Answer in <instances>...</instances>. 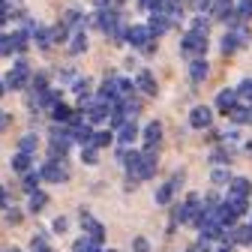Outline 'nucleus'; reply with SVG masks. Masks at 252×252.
Returning a JSON list of instances; mask_svg holds the SVG:
<instances>
[{
    "label": "nucleus",
    "instance_id": "f257e3e1",
    "mask_svg": "<svg viewBox=\"0 0 252 252\" xmlns=\"http://www.w3.org/2000/svg\"><path fill=\"white\" fill-rule=\"evenodd\" d=\"M30 63L24 60V57H18L15 63H12V69H9V75L3 78V84H6V90H24L27 84H30Z\"/></svg>",
    "mask_w": 252,
    "mask_h": 252
},
{
    "label": "nucleus",
    "instance_id": "f03ea898",
    "mask_svg": "<svg viewBox=\"0 0 252 252\" xmlns=\"http://www.w3.org/2000/svg\"><path fill=\"white\" fill-rule=\"evenodd\" d=\"M207 45H210V39L201 36V33H189V30H186V33L180 36V54L189 57V60H192V57H204Z\"/></svg>",
    "mask_w": 252,
    "mask_h": 252
},
{
    "label": "nucleus",
    "instance_id": "7ed1b4c3",
    "mask_svg": "<svg viewBox=\"0 0 252 252\" xmlns=\"http://www.w3.org/2000/svg\"><path fill=\"white\" fill-rule=\"evenodd\" d=\"M72 177V171H69V165L66 162H42V168H39V180H48V183H66Z\"/></svg>",
    "mask_w": 252,
    "mask_h": 252
},
{
    "label": "nucleus",
    "instance_id": "20e7f679",
    "mask_svg": "<svg viewBox=\"0 0 252 252\" xmlns=\"http://www.w3.org/2000/svg\"><path fill=\"white\" fill-rule=\"evenodd\" d=\"M78 219H81L84 237H90L93 243H102V240H105V225H102V222H99V219L93 216L90 210H84V207H81V216H78Z\"/></svg>",
    "mask_w": 252,
    "mask_h": 252
},
{
    "label": "nucleus",
    "instance_id": "39448f33",
    "mask_svg": "<svg viewBox=\"0 0 252 252\" xmlns=\"http://www.w3.org/2000/svg\"><path fill=\"white\" fill-rule=\"evenodd\" d=\"M90 18H93V24H96V27L102 30V33H105V36H108V33H111V30H114V27L120 24V12H117L114 6H105V9H96V12H93Z\"/></svg>",
    "mask_w": 252,
    "mask_h": 252
},
{
    "label": "nucleus",
    "instance_id": "423d86ee",
    "mask_svg": "<svg viewBox=\"0 0 252 252\" xmlns=\"http://www.w3.org/2000/svg\"><path fill=\"white\" fill-rule=\"evenodd\" d=\"M189 126H192V129H210L213 126V108L210 105H195L192 111H189Z\"/></svg>",
    "mask_w": 252,
    "mask_h": 252
},
{
    "label": "nucleus",
    "instance_id": "0eeeda50",
    "mask_svg": "<svg viewBox=\"0 0 252 252\" xmlns=\"http://www.w3.org/2000/svg\"><path fill=\"white\" fill-rule=\"evenodd\" d=\"M222 243L225 246H252V228L249 225H234V228L225 231Z\"/></svg>",
    "mask_w": 252,
    "mask_h": 252
},
{
    "label": "nucleus",
    "instance_id": "6e6552de",
    "mask_svg": "<svg viewBox=\"0 0 252 252\" xmlns=\"http://www.w3.org/2000/svg\"><path fill=\"white\" fill-rule=\"evenodd\" d=\"M138 138L144 141V147H159V144H162V123H159V120L144 123L141 132H138Z\"/></svg>",
    "mask_w": 252,
    "mask_h": 252
},
{
    "label": "nucleus",
    "instance_id": "1a4fd4ad",
    "mask_svg": "<svg viewBox=\"0 0 252 252\" xmlns=\"http://www.w3.org/2000/svg\"><path fill=\"white\" fill-rule=\"evenodd\" d=\"M126 45H132L135 51H141L147 42H150V33H147V27L144 24H132V27H126V36H123Z\"/></svg>",
    "mask_w": 252,
    "mask_h": 252
},
{
    "label": "nucleus",
    "instance_id": "9d476101",
    "mask_svg": "<svg viewBox=\"0 0 252 252\" xmlns=\"http://www.w3.org/2000/svg\"><path fill=\"white\" fill-rule=\"evenodd\" d=\"M132 87H138L144 96H156L159 93V84H156V75L150 72V69H138L135 72V81H132Z\"/></svg>",
    "mask_w": 252,
    "mask_h": 252
},
{
    "label": "nucleus",
    "instance_id": "9b49d317",
    "mask_svg": "<svg viewBox=\"0 0 252 252\" xmlns=\"http://www.w3.org/2000/svg\"><path fill=\"white\" fill-rule=\"evenodd\" d=\"M186 72H189V81H192V84H204V78L210 75L207 57H192V60H189V66H186Z\"/></svg>",
    "mask_w": 252,
    "mask_h": 252
},
{
    "label": "nucleus",
    "instance_id": "f8f14e48",
    "mask_svg": "<svg viewBox=\"0 0 252 252\" xmlns=\"http://www.w3.org/2000/svg\"><path fill=\"white\" fill-rule=\"evenodd\" d=\"M138 132H141V126L135 120H126L120 129L114 132V141H120V147H132V141L138 138Z\"/></svg>",
    "mask_w": 252,
    "mask_h": 252
},
{
    "label": "nucleus",
    "instance_id": "ddd939ff",
    "mask_svg": "<svg viewBox=\"0 0 252 252\" xmlns=\"http://www.w3.org/2000/svg\"><path fill=\"white\" fill-rule=\"evenodd\" d=\"M249 195H252V180L249 177H231L225 198H243V201H249Z\"/></svg>",
    "mask_w": 252,
    "mask_h": 252
},
{
    "label": "nucleus",
    "instance_id": "4468645a",
    "mask_svg": "<svg viewBox=\"0 0 252 252\" xmlns=\"http://www.w3.org/2000/svg\"><path fill=\"white\" fill-rule=\"evenodd\" d=\"M234 105H237V93H234V87H225V90H219V93H216V99H213V108H216V111L228 114Z\"/></svg>",
    "mask_w": 252,
    "mask_h": 252
},
{
    "label": "nucleus",
    "instance_id": "2eb2a0df",
    "mask_svg": "<svg viewBox=\"0 0 252 252\" xmlns=\"http://www.w3.org/2000/svg\"><path fill=\"white\" fill-rule=\"evenodd\" d=\"M231 159H234V147H228V144H216L213 150H210V165L216 168V165H231Z\"/></svg>",
    "mask_w": 252,
    "mask_h": 252
},
{
    "label": "nucleus",
    "instance_id": "dca6fc26",
    "mask_svg": "<svg viewBox=\"0 0 252 252\" xmlns=\"http://www.w3.org/2000/svg\"><path fill=\"white\" fill-rule=\"evenodd\" d=\"M144 27H147V33H150V39H159L162 33H168V27H171V21H168L165 15H150Z\"/></svg>",
    "mask_w": 252,
    "mask_h": 252
},
{
    "label": "nucleus",
    "instance_id": "f3484780",
    "mask_svg": "<svg viewBox=\"0 0 252 252\" xmlns=\"http://www.w3.org/2000/svg\"><path fill=\"white\" fill-rule=\"evenodd\" d=\"M72 90H75V96H78V102H87V99H93V78H72Z\"/></svg>",
    "mask_w": 252,
    "mask_h": 252
},
{
    "label": "nucleus",
    "instance_id": "a211bd4d",
    "mask_svg": "<svg viewBox=\"0 0 252 252\" xmlns=\"http://www.w3.org/2000/svg\"><path fill=\"white\" fill-rule=\"evenodd\" d=\"M87 30H75V33L69 36V42H66V48H69V54L72 57H78V54H84L87 51Z\"/></svg>",
    "mask_w": 252,
    "mask_h": 252
},
{
    "label": "nucleus",
    "instance_id": "6ab92c4d",
    "mask_svg": "<svg viewBox=\"0 0 252 252\" xmlns=\"http://www.w3.org/2000/svg\"><path fill=\"white\" fill-rule=\"evenodd\" d=\"M72 114H75V108H69L66 102H54V105H51V120H54L57 126H66V123L72 120Z\"/></svg>",
    "mask_w": 252,
    "mask_h": 252
},
{
    "label": "nucleus",
    "instance_id": "aec40b11",
    "mask_svg": "<svg viewBox=\"0 0 252 252\" xmlns=\"http://www.w3.org/2000/svg\"><path fill=\"white\" fill-rule=\"evenodd\" d=\"M33 42H36V48H42V51H48L54 42H51V27H45V24H33Z\"/></svg>",
    "mask_w": 252,
    "mask_h": 252
},
{
    "label": "nucleus",
    "instance_id": "412c9836",
    "mask_svg": "<svg viewBox=\"0 0 252 252\" xmlns=\"http://www.w3.org/2000/svg\"><path fill=\"white\" fill-rule=\"evenodd\" d=\"M9 165H12V171L27 174V171H33V156H30V153H15L9 159Z\"/></svg>",
    "mask_w": 252,
    "mask_h": 252
},
{
    "label": "nucleus",
    "instance_id": "4be33fe9",
    "mask_svg": "<svg viewBox=\"0 0 252 252\" xmlns=\"http://www.w3.org/2000/svg\"><path fill=\"white\" fill-rule=\"evenodd\" d=\"M45 207H48V192H42V189L30 192V198H27V210L30 213H42Z\"/></svg>",
    "mask_w": 252,
    "mask_h": 252
},
{
    "label": "nucleus",
    "instance_id": "5701e85b",
    "mask_svg": "<svg viewBox=\"0 0 252 252\" xmlns=\"http://www.w3.org/2000/svg\"><path fill=\"white\" fill-rule=\"evenodd\" d=\"M231 168H225V165H216V168H210V183L213 186H228L231 183Z\"/></svg>",
    "mask_w": 252,
    "mask_h": 252
},
{
    "label": "nucleus",
    "instance_id": "b1692460",
    "mask_svg": "<svg viewBox=\"0 0 252 252\" xmlns=\"http://www.w3.org/2000/svg\"><path fill=\"white\" fill-rule=\"evenodd\" d=\"M219 51H222L225 57H231V54H237V51H240V45H237V36L231 33V30H225V33H222V39H219Z\"/></svg>",
    "mask_w": 252,
    "mask_h": 252
},
{
    "label": "nucleus",
    "instance_id": "393cba45",
    "mask_svg": "<svg viewBox=\"0 0 252 252\" xmlns=\"http://www.w3.org/2000/svg\"><path fill=\"white\" fill-rule=\"evenodd\" d=\"M228 117H231V123H237V126L252 123V105H234V108L228 111Z\"/></svg>",
    "mask_w": 252,
    "mask_h": 252
},
{
    "label": "nucleus",
    "instance_id": "a878e982",
    "mask_svg": "<svg viewBox=\"0 0 252 252\" xmlns=\"http://www.w3.org/2000/svg\"><path fill=\"white\" fill-rule=\"evenodd\" d=\"M234 93H237V105H252V78H243L234 87Z\"/></svg>",
    "mask_w": 252,
    "mask_h": 252
},
{
    "label": "nucleus",
    "instance_id": "bb28decb",
    "mask_svg": "<svg viewBox=\"0 0 252 252\" xmlns=\"http://www.w3.org/2000/svg\"><path fill=\"white\" fill-rule=\"evenodd\" d=\"M111 141H114V132H111V129H93L90 147H96V150H102V147H108Z\"/></svg>",
    "mask_w": 252,
    "mask_h": 252
},
{
    "label": "nucleus",
    "instance_id": "cd10ccee",
    "mask_svg": "<svg viewBox=\"0 0 252 252\" xmlns=\"http://www.w3.org/2000/svg\"><path fill=\"white\" fill-rule=\"evenodd\" d=\"M27 87L33 90V96H39V93L51 90V87H48V72H36V75H30V84H27Z\"/></svg>",
    "mask_w": 252,
    "mask_h": 252
},
{
    "label": "nucleus",
    "instance_id": "c85d7f7f",
    "mask_svg": "<svg viewBox=\"0 0 252 252\" xmlns=\"http://www.w3.org/2000/svg\"><path fill=\"white\" fill-rule=\"evenodd\" d=\"M153 201L162 204V207L171 204V201H174V189H171L168 183H159V186H156V192H153Z\"/></svg>",
    "mask_w": 252,
    "mask_h": 252
},
{
    "label": "nucleus",
    "instance_id": "c756f323",
    "mask_svg": "<svg viewBox=\"0 0 252 252\" xmlns=\"http://www.w3.org/2000/svg\"><path fill=\"white\" fill-rule=\"evenodd\" d=\"M189 33H201V36H210V18L207 15H195L189 21Z\"/></svg>",
    "mask_w": 252,
    "mask_h": 252
},
{
    "label": "nucleus",
    "instance_id": "7c9ffc66",
    "mask_svg": "<svg viewBox=\"0 0 252 252\" xmlns=\"http://www.w3.org/2000/svg\"><path fill=\"white\" fill-rule=\"evenodd\" d=\"M36 147H39V138H36L33 132H27V135H21V138H18V153H30V156H33V153H36Z\"/></svg>",
    "mask_w": 252,
    "mask_h": 252
},
{
    "label": "nucleus",
    "instance_id": "2f4dec72",
    "mask_svg": "<svg viewBox=\"0 0 252 252\" xmlns=\"http://www.w3.org/2000/svg\"><path fill=\"white\" fill-rule=\"evenodd\" d=\"M69 36H72V33H69V27H66V24H63V21L51 27V42H54V45H60V42H63V45H66V42H69Z\"/></svg>",
    "mask_w": 252,
    "mask_h": 252
},
{
    "label": "nucleus",
    "instance_id": "473e14b6",
    "mask_svg": "<svg viewBox=\"0 0 252 252\" xmlns=\"http://www.w3.org/2000/svg\"><path fill=\"white\" fill-rule=\"evenodd\" d=\"M9 36H12V51H27L30 48V33L27 30H15Z\"/></svg>",
    "mask_w": 252,
    "mask_h": 252
},
{
    "label": "nucleus",
    "instance_id": "72a5a7b5",
    "mask_svg": "<svg viewBox=\"0 0 252 252\" xmlns=\"http://www.w3.org/2000/svg\"><path fill=\"white\" fill-rule=\"evenodd\" d=\"M99 249H102L99 243H93V240H90V237H84V234L72 243V252H99Z\"/></svg>",
    "mask_w": 252,
    "mask_h": 252
},
{
    "label": "nucleus",
    "instance_id": "f704fd0d",
    "mask_svg": "<svg viewBox=\"0 0 252 252\" xmlns=\"http://www.w3.org/2000/svg\"><path fill=\"white\" fill-rule=\"evenodd\" d=\"M234 12H237V18L246 24V21L252 18V0H234Z\"/></svg>",
    "mask_w": 252,
    "mask_h": 252
},
{
    "label": "nucleus",
    "instance_id": "c9c22d12",
    "mask_svg": "<svg viewBox=\"0 0 252 252\" xmlns=\"http://www.w3.org/2000/svg\"><path fill=\"white\" fill-rule=\"evenodd\" d=\"M39 183H42V180H39V171H27L24 180H21V186H24V192H27V195H30V192H36Z\"/></svg>",
    "mask_w": 252,
    "mask_h": 252
},
{
    "label": "nucleus",
    "instance_id": "e433bc0d",
    "mask_svg": "<svg viewBox=\"0 0 252 252\" xmlns=\"http://www.w3.org/2000/svg\"><path fill=\"white\" fill-rule=\"evenodd\" d=\"M30 252H51V246H48V234H45V231L33 234V240H30Z\"/></svg>",
    "mask_w": 252,
    "mask_h": 252
},
{
    "label": "nucleus",
    "instance_id": "4c0bfd02",
    "mask_svg": "<svg viewBox=\"0 0 252 252\" xmlns=\"http://www.w3.org/2000/svg\"><path fill=\"white\" fill-rule=\"evenodd\" d=\"M81 162H84V165H96V162H99V150L90 147V144H84V147H81Z\"/></svg>",
    "mask_w": 252,
    "mask_h": 252
},
{
    "label": "nucleus",
    "instance_id": "58836bf2",
    "mask_svg": "<svg viewBox=\"0 0 252 252\" xmlns=\"http://www.w3.org/2000/svg\"><path fill=\"white\" fill-rule=\"evenodd\" d=\"M225 204L234 210V216H237V219L249 213V201H243V198H225Z\"/></svg>",
    "mask_w": 252,
    "mask_h": 252
},
{
    "label": "nucleus",
    "instance_id": "ea45409f",
    "mask_svg": "<svg viewBox=\"0 0 252 252\" xmlns=\"http://www.w3.org/2000/svg\"><path fill=\"white\" fill-rule=\"evenodd\" d=\"M231 33H234V36H237V45H240V48H246V45H249V42H252V30H249V27H246V24H240V27H237V30H231Z\"/></svg>",
    "mask_w": 252,
    "mask_h": 252
},
{
    "label": "nucleus",
    "instance_id": "a19ab883",
    "mask_svg": "<svg viewBox=\"0 0 252 252\" xmlns=\"http://www.w3.org/2000/svg\"><path fill=\"white\" fill-rule=\"evenodd\" d=\"M9 54H12V36L0 33V57H9Z\"/></svg>",
    "mask_w": 252,
    "mask_h": 252
},
{
    "label": "nucleus",
    "instance_id": "79ce46f5",
    "mask_svg": "<svg viewBox=\"0 0 252 252\" xmlns=\"http://www.w3.org/2000/svg\"><path fill=\"white\" fill-rule=\"evenodd\" d=\"M66 228H69V219H66V216H54V222H51V231H54V234H63Z\"/></svg>",
    "mask_w": 252,
    "mask_h": 252
},
{
    "label": "nucleus",
    "instance_id": "37998d69",
    "mask_svg": "<svg viewBox=\"0 0 252 252\" xmlns=\"http://www.w3.org/2000/svg\"><path fill=\"white\" fill-rule=\"evenodd\" d=\"M144 9H150V15H162L165 0H147V6H144Z\"/></svg>",
    "mask_w": 252,
    "mask_h": 252
},
{
    "label": "nucleus",
    "instance_id": "c03bdc74",
    "mask_svg": "<svg viewBox=\"0 0 252 252\" xmlns=\"http://www.w3.org/2000/svg\"><path fill=\"white\" fill-rule=\"evenodd\" d=\"M6 222H9V225H18V222H21V210L6 207Z\"/></svg>",
    "mask_w": 252,
    "mask_h": 252
},
{
    "label": "nucleus",
    "instance_id": "a18cd8bd",
    "mask_svg": "<svg viewBox=\"0 0 252 252\" xmlns=\"http://www.w3.org/2000/svg\"><path fill=\"white\" fill-rule=\"evenodd\" d=\"M132 252H150V243H147L144 237H135V240H132Z\"/></svg>",
    "mask_w": 252,
    "mask_h": 252
},
{
    "label": "nucleus",
    "instance_id": "49530a36",
    "mask_svg": "<svg viewBox=\"0 0 252 252\" xmlns=\"http://www.w3.org/2000/svg\"><path fill=\"white\" fill-rule=\"evenodd\" d=\"M141 54H156V39H150V42L141 48Z\"/></svg>",
    "mask_w": 252,
    "mask_h": 252
},
{
    "label": "nucleus",
    "instance_id": "de8ad7c7",
    "mask_svg": "<svg viewBox=\"0 0 252 252\" xmlns=\"http://www.w3.org/2000/svg\"><path fill=\"white\" fill-rule=\"evenodd\" d=\"M6 204H9V195H6V189H3V186H0V210H3Z\"/></svg>",
    "mask_w": 252,
    "mask_h": 252
},
{
    "label": "nucleus",
    "instance_id": "09e8293b",
    "mask_svg": "<svg viewBox=\"0 0 252 252\" xmlns=\"http://www.w3.org/2000/svg\"><path fill=\"white\" fill-rule=\"evenodd\" d=\"M6 123H9V114L0 108V129H6Z\"/></svg>",
    "mask_w": 252,
    "mask_h": 252
},
{
    "label": "nucleus",
    "instance_id": "8fccbe9b",
    "mask_svg": "<svg viewBox=\"0 0 252 252\" xmlns=\"http://www.w3.org/2000/svg\"><path fill=\"white\" fill-rule=\"evenodd\" d=\"M231 3H234V0H213V9L216 6H231Z\"/></svg>",
    "mask_w": 252,
    "mask_h": 252
},
{
    "label": "nucleus",
    "instance_id": "3c124183",
    "mask_svg": "<svg viewBox=\"0 0 252 252\" xmlns=\"http://www.w3.org/2000/svg\"><path fill=\"white\" fill-rule=\"evenodd\" d=\"M216 252H234V249H231V246H219Z\"/></svg>",
    "mask_w": 252,
    "mask_h": 252
},
{
    "label": "nucleus",
    "instance_id": "603ef678",
    "mask_svg": "<svg viewBox=\"0 0 252 252\" xmlns=\"http://www.w3.org/2000/svg\"><path fill=\"white\" fill-rule=\"evenodd\" d=\"M3 93H6V84H3V81H0V96H3Z\"/></svg>",
    "mask_w": 252,
    "mask_h": 252
},
{
    "label": "nucleus",
    "instance_id": "864d4df0",
    "mask_svg": "<svg viewBox=\"0 0 252 252\" xmlns=\"http://www.w3.org/2000/svg\"><path fill=\"white\" fill-rule=\"evenodd\" d=\"M246 153H249V156H252V141H246Z\"/></svg>",
    "mask_w": 252,
    "mask_h": 252
},
{
    "label": "nucleus",
    "instance_id": "5fc2aeb1",
    "mask_svg": "<svg viewBox=\"0 0 252 252\" xmlns=\"http://www.w3.org/2000/svg\"><path fill=\"white\" fill-rule=\"evenodd\" d=\"M99 252H117V249H99Z\"/></svg>",
    "mask_w": 252,
    "mask_h": 252
},
{
    "label": "nucleus",
    "instance_id": "6e6d98bb",
    "mask_svg": "<svg viewBox=\"0 0 252 252\" xmlns=\"http://www.w3.org/2000/svg\"><path fill=\"white\" fill-rule=\"evenodd\" d=\"M9 252H21V249H9Z\"/></svg>",
    "mask_w": 252,
    "mask_h": 252
}]
</instances>
